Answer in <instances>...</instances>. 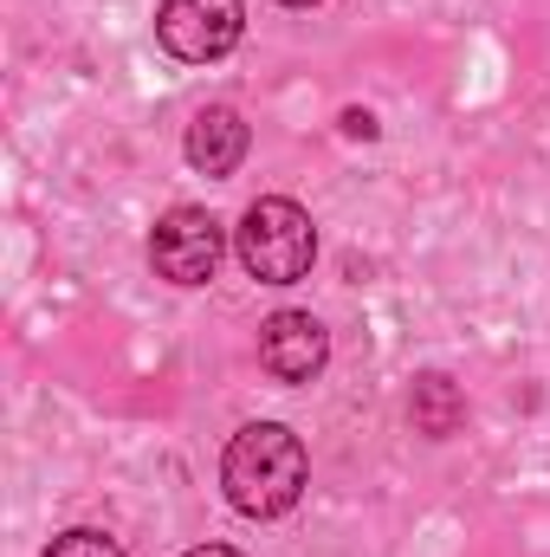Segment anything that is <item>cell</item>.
Segmentation results:
<instances>
[{
	"label": "cell",
	"mask_w": 550,
	"mask_h": 557,
	"mask_svg": "<svg viewBox=\"0 0 550 557\" xmlns=\"http://www.w3.org/2000/svg\"><path fill=\"white\" fill-rule=\"evenodd\" d=\"M409 416H414V434L447 441V434H460V421H466V396H460V383H447V376H421L414 396H409Z\"/></svg>",
	"instance_id": "obj_7"
},
{
	"label": "cell",
	"mask_w": 550,
	"mask_h": 557,
	"mask_svg": "<svg viewBox=\"0 0 550 557\" xmlns=\"http://www.w3.org/2000/svg\"><path fill=\"white\" fill-rule=\"evenodd\" d=\"M234 253H240V267L260 285H298V278L311 273V260H317V227H311V214L298 201L266 195V201H253L240 214Z\"/></svg>",
	"instance_id": "obj_2"
},
{
	"label": "cell",
	"mask_w": 550,
	"mask_h": 557,
	"mask_svg": "<svg viewBox=\"0 0 550 557\" xmlns=\"http://www.w3.org/2000/svg\"><path fill=\"white\" fill-rule=\"evenodd\" d=\"M182 557H240L234 545H195V552H182Z\"/></svg>",
	"instance_id": "obj_10"
},
{
	"label": "cell",
	"mask_w": 550,
	"mask_h": 557,
	"mask_svg": "<svg viewBox=\"0 0 550 557\" xmlns=\"http://www.w3.org/2000/svg\"><path fill=\"white\" fill-rule=\"evenodd\" d=\"M278 7H311V0H278Z\"/></svg>",
	"instance_id": "obj_11"
},
{
	"label": "cell",
	"mask_w": 550,
	"mask_h": 557,
	"mask_svg": "<svg viewBox=\"0 0 550 557\" xmlns=\"http://www.w3.org/2000/svg\"><path fill=\"white\" fill-rule=\"evenodd\" d=\"M247 117L234 111V104H208L195 124H188V162L201 169V175H234L240 162H247Z\"/></svg>",
	"instance_id": "obj_6"
},
{
	"label": "cell",
	"mask_w": 550,
	"mask_h": 557,
	"mask_svg": "<svg viewBox=\"0 0 550 557\" xmlns=\"http://www.w3.org/2000/svg\"><path fill=\"white\" fill-rule=\"evenodd\" d=\"M324 357H330V337L311 311H273L260 324V363L278 383H311L324 370Z\"/></svg>",
	"instance_id": "obj_5"
},
{
	"label": "cell",
	"mask_w": 550,
	"mask_h": 557,
	"mask_svg": "<svg viewBox=\"0 0 550 557\" xmlns=\"http://www.w3.org/2000/svg\"><path fill=\"white\" fill-rule=\"evenodd\" d=\"M221 253H227V234L208 208H168L149 234V267L168 285H208L221 273Z\"/></svg>",
	"instance_id": "obj_4"
},
{
	"label": "cell",
	"mask_w": 550,
	"mask_h": 557,
	"mask_svg": "<svg viewBox=\"0 0 550 557\" xmlns=\"http://www.w3.org/2000/svg\"><path fill=\"white\" fill-rule=\"evenodd\" d=\"M46 557H124V545L111 539V532H91V525H78V532H59Z\"/></svg>",
	"instance_id": "obj_8"
},
{
	"label": "cell",
	"mask_w": 550,
	"mask_h": 557,
	"mask_svg": "<svg viewBox=\"0 0 550 557\" xmlns=\"http://www.w3.org/2000/svg\"><path fill=\"white\" fill-rule=\"evenodd\" d=\"M343 131H350V137H376V117H370V111H350Z\"/></svg>",
	"instance_id": "obj_9"
},
{
	"label": "cell",
	"mask_w": 550,
	"mask_h": 557,
	"mask_svg": "<svg viewBox=\"0 0 550 557\" xmlns=\"http://www.w3.org/2000/svg\"><path fill=\"white\" fill-rule=\"evenodd\" d=\"M311 480V460H304V441L278 421H253L227 441L221 454V486H227V506L247 512V519H278L298 506Z\"/></svg>",
	"instance_id": "obj_1"
},
{
	"label": "cell",
	"mask_w": 550,
	"mask_h": 557,
	"mask_svg": "<svg viewBox=\"0 0 550 557\" xmlns=\"http://www.w3.org/2000/svg\"><path fill=\"white\" fill-rule=\"evenodd\" d=\"M247 7L240 0H162L155 7V39L182 65H214L240 46Z\"/></svg>",
	"instance_id": "obj_3"
}]
</instances>
